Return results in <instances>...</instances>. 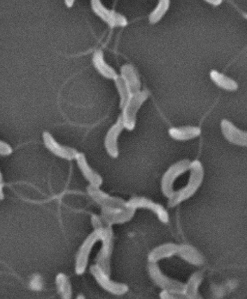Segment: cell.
<instances>
[{
  "instance_id": "obj_6",
  "label": "cell",
  "mask_w": 247,
  "mask_h": 299,
  "mask_svg": "<svg viewBox=\"0 0 247 299\" xmlns=\"http://www.w3.org/2000/svg\"><path fill=\"white\" fill-rule=\"evenodd\" d=\"M124 125L122 117L119 118L118 122L109 130L105 139V146L108 153L114 157L118 156L117 148L118 136L123 129Z\"/></svg>"
},
{
  "instance_id": "obj_9",
  "label": "cell",
  "mask_w": 247,
  "mask_h": 299,
  "mask_svg": "<svg viewBox=\"0 0 247 299\" xmlns=\"http://www.w3.org/2000/svg\"><path fill=\"white\" fill-rule=\"evenodd\" d=\"M91 269L99 283L105 289L112 293L119 294L124 293L127 290V288L125 286L111 282L99 267L96 266H93Z\"/></svg>"
},
{
  "instance_id": "obj_8",
  "label": "cell",
  "mask_w": 247,
  "mask_h": 299,
  "mask_svg": "<svg viewBox=\"0 0 247 299\" xmlns=\"http://www.w3.org/2000/svg\"><path fill=\"white\" fill-rule=\"evenodd\" d=\"M127 206L133 209L136 207H145L150 209L158 214L162 221H167L168 217L166 212L163 207L146 199L141 198L134 199L128 203Z\"/></svg>"
},
{
  "instance_id": "obj_2",
  "label": "cell",
  "mask_w": 247,
  "mask_h": 299,
  "mask_svg": "<svg viewBox=\"0 0 247 299\" xmlns=\"http://www.w3.org/2000/svg\"><path fill=\"white\" fill-rule=\"evenodd\" d=\"M147 98L145 92H137L131 95L124 107L122 117L124 127L128 129L134 128L135 123V115L141 104Z\"/></svg>"
},
{
  "instance_id": "obj_20",
  "label": "cell",
  "mask_w": 247,
  "mask_h": 299,
  "mask_svg": "<svg viewBox=\"0 0 247 299\" xmlns=\"http://www.w3.org/2000/svg\"><path fill=\"white\" fill-rule=\"evenodd\" d=\"M73 0H66V5L68 6V7H71L72 6L73 3Z\"/></svg>"
},
{
  "instance_id": "obj_18",
  "label": "cell",
  "mask_w": 247,
  "mask_h": 299,
  "mask_svg": "<svg viewBox=\"0 0 247 299\" xmlns=\"http://www.w3.org/2000/svg\"><path fill=\"white\" fill-rule=\"evenodd\" d=\"M34 281H33L34 282L33 283V286L34 287V288H35L36 289H40L41 287V284L40 283V281H39V278H35V280H34Z\"/></svg>"
},
{
  "instance_id": "obj_10",
  "label": "cell",
  "mask_w": 247,
  "mask_h": 299,
  "mask_svg": "<svg viewBox=\"0 0 247 299\" xmlns=\"http://www.w3.org/2000/svg\"><path fill=\"white\" fill-rule=\"evenodd\" d=\"M122 78L131 95L138 92L139 82L132 67L125 65L122 68Z\"/></svg>"
},
{
  "instance_id": "obj_3",
  "label": "cell",
  "mask_w": 247,
  "mask_h": 299,
  "mask_svg": "<svg viewBox=\"0 0 247 299\" xmlns=\"http://www.w3.org/2000/svg\"><path fill=\"white\" fill-rule=\"evenodd\" d=\"M190 164L188 160H183L171 166L165 173L162 181V188L167 197L172 196L174 180L179 175L189 169Z\"/></svg>"
},
{
  "instance_id": "obj_12",
  "label": "cell",
  "mask_w": 247,
  "mask_h": 299,
  "mask_svg": "<svg viewBox=\"0 0 247 299\" xmlns=\"http://www.w3.org/2000/svg\"><path fill=\"white\" fill-rule=\"evenodd\" d=\"M200 133L201 130L199 128L191 126L173 128L169 130V133L172 138L180 140L194 138L198 136Z\"/></svg>"
},
{
  "instance_id": "obj_16",
  "label": "cell",
  "mask_w": 247,
  "mask_h": 299,
  "mask_svg": "<svg viewBox=\"0 0 247 299\" xmlns=\"http://www.w3.org/2000/svg\"><path fill=\"white\" fill-rule=\"evenodd\" d=\"M169 0H160L158 6L150 15V21L155 23L159 21L167 10Z\"/></svg>"
},
{
  "instance_id": "obj_4",
  "label": "cell",
  "mask_w": 247,
  "mask_h": 299,
  "mask_svg": "<svg viewBox=\"0 0 247 299\" xmlns=\"http://www.w3.org/2000/svg\"><path fill=\"white\" fill-rule=\"evenodd\" d=\"M91 4L94 12L111 27L124 26L127 24V21L123 16L113 11L108 10L102 5L100 1L92 0Z\"/></svg>"
},
{
  "instance_id": "obj_17",
  "label": "cell",
  "mask_w": 247,
  "mask_h": 299,
  "mask_svg": "<svg viewBox=\"0 0 247 299\" xmlns=\"http://www.w3.org/2000/svg\"><path fill=\"white\" fill-rule=\"evenodd\" d=\"M57 282L60 291L63 294V296L68 298V297L69 296L70 289L66 277L64 275H59Z\"/></svg>"
},
{
  "instance_id": "obj_14",
  "label": "cell",
  "mask_w": 247,
  "mask_h": 299,
  "mask_svg": "<svg viewBox=\"0 0 247 299\" xmlns=\"http://www.w3.org/2000/svg\"><path fill=\"white\" fill-rule=\"evenodd\" d=\"M210 77L218 86L224 89L234 90L238 87L237 84L233 80L216 71L211 72Z\"/></svg>"
},
{
  "instance_id": "obj_11",
  "label": "cell",
  "mask_w": 247,
  "mask_h": 299,
  "mask_svg": "<svg viewBox=\"0 0 247 299\" xmlns=\"http://www.w3.org/2000/svg\"><path fill=\"white\" fill-rule=\"evenodd\" d=\"M76 158L79 167L85 178L91 182L94 186H99L102 182L100 176L94 172L88 166L83 155L82 154H77Z\"/></svg>"
},
{
  "instance_id": "obj_15",
  "label": "cell",
  "mask_w": 247,
  "mask_h": 299,
  "mask_svg": "<svg viewBox=\"0 0 247 299\" xmlns=\"http://www.w3.org/2000/svg\"><path fill=\"white\" fill-rule=\"evenodd\" d=\"M176 249L174 245H165L154 251L151 255V256H150V257L151 259L155 261V260L161 257L170 256L172 254L174 253L173 252H175Z\"/></svg>"
},
{
  "instance_id": "obj_1",
  "label": "cell",
  "mask_w": 247,
  "mask_h": 299,
  "mask_svg": "<svg viewBox=\"0 0 247 299\" xmlns=\"http://www.w3.org/2000/svg\"><path fill=\"white\" fill-rule=\"evenodd\" d=\"M189 169L191 172L187 185L176 192H173L170 197L169 206H174L192 196L202 183L204 171L201 163L198 161L193 162L190 164Z\"/></svg>"
},
{
  "instance_id": "obj_5",
  "label": "cell",
  "mask_w": 247,
  "mask_h": 299,
  "mask_svg": "<svg viewBox=\"0 0 247 299\" xmlns=\"http://www.w3.org/2000/svg\"><path fill=\"white\" fill-rule=\"evenodd\" d=\"M222 131L230 142L240 146L247 145V133L237 128L231 122L223 120L221 124Z\"/></svg>"
},
{
  "instance_id": "obj_13",
  "label": "cell",
  "mask_w": 247,
  "mask_h": 299,
  "mask_svg": "<svg viewBox=\"0 0 247 299\" xmlns=\"http://www.w3.org/2000/svg\"><path fill=\"white\" fill-rule=\"evenodd\" d=\"M93 60L95 67L103 76L114 79L118 77L115 71L104 61L103 54L100 50L94 53Z\"/></svg>"
},
{
  "instance_id": "obj_19",
  "label": "cell",
  "mask_w": 247,
  "mask_h": 299,
  "mask_svg": "<svg viewBox=\"0 0 247 299\" xmlns=\"http://www.w3.org/2000/svg\"><path fill=\"white\" fill-rule=\"evenodd\" d=\"M206 1L210 2L214 5H218L220 3V2H221V0H206Z\"/></svg>"
},
{
  "instance_id": "obj_7",
  "label": "cell",
  "mask_w": 247,
  "mask_h": 299,
  "mask_svg": "<svg viewBox=\"0 0 247 299\" xmlns=\"http://www.w3.org/2000/svg\"><path fill=\"white\" fill-rule=\"evenodd\" d=\"M44 139L47 147L57 156L68 160L76 158L78 154L76 150L59 145L48 133H44Z\"/></svg>"
}]
</instances>
